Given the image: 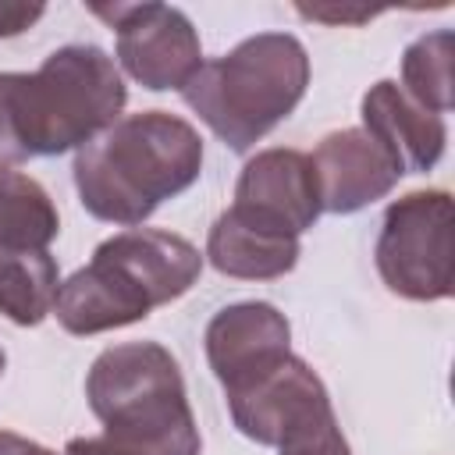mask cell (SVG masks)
I'll return each mask as SVG.
<instances>
[{"label":"cell","instance_id":"6da1fadb","mask_svg":"<svg viewBox=\"0 0 455 455\" xmlns=\"http://www.w3.org/2000/svg\"><path fill=\"white\" fill-rule=\"evenodd\" d=\"M128 103L124 78L92 43L53 50L32 75L0 71V167L60 156L103 135Z\"/></svg>","mask_w":455,"mask_h":455},{"label":"cell","instance_id":"7a4b0ae2","mask_svg":"<svg viewBox=\"0 0 455 455\" xmlns=\"http://www.w3.org/2000/svg\"><path fill=\"white\" fill-rule=\"evenodd\" d=\"M203 171L199 132L167 110H142L114 121L75 153L78 203L107 224L139 228L160 203L196 185Z\"/></svg>","mask_w":455,"mask_h":455},{"label":"cell","instance_id":"3957f363","mask_svg":"<svg viewBox=\"0 0 455 455\" xmlns=\"http://www.w3.org/2000/svg\"><path fill=\"white\" fill-rule=\"evenodd\" d=\"M199 274L203 252L188 238L156 228H128L100 242L92 259L60 281L53 316L75 338L117 331L181 299Z\"/></svg>","mask_w":455,"mask_h":455},{"label":"cell","instance_id":"277c9868","mask_svg":"<svg viewBox=\"0 0 455 455\" xmlns=\"http://www.w3.org/2000/svg\"><path fill=\"white\" fill-rule=\"evenodd\" d=\"M309 89V53L291 32H256L217 60H203L181 100L235 153L274 132Z\"/></svg>","mask_w":455,"mask_h":455},{"label":"cell","instance_id":"5b68a950","mask_svg":"<svg viewBox=\"0 0 455 455\" xmlns=\"http://www.w3.org/2000/svg\"><path fill=\"white\" fill-rule=\"evenodd\" d=\"M92 416L128 455H199L203 437L178 359L156 341L103 348L85 377Z\"/></svg>","mask_w":455,"mask_h":455},{"label":"cell","instance_id":"8992f818","mask_svg":"<svg viewBox=\"0 0 455 455\" xmlns=\"http://www.w3.org/2000/svg\"><path fill=\"white\" fill-rule=\"evenodd\" d=\"M224 398L238 434L277 455H352L323 380L291 352Z\"/></svg>","mask_w":455,"mask_h":455},{"label":"cell","instance_id":"52a82bcc","mask_svg":"<svg viewBox=\"0 0 455 455\" xmlns=\"http://www.w3.org/2000/svg\"><path fill=\"white\" fill-rule=\"evenodd\" d=\"M373 259L391 295L409 302L451 299V196L444 188H416L395 199L384 210Z\"/></svg>","mask_w":455,"mask_h":455},{"label":"cell","instance_id":"ba28073f","mask_svg":"<svg viewBox=\"0 0 455 455\" xmlns=\"http://www.w3.org/2000/svg\"><path fill=\"white\" fill-rule=\"evenodd\" d=\"M96 18H103L117 36L121 68L149 92L185 89L192 75L203 68V43L192 18L171 4H96Z\"/></svg>","mask_w":455,"mask_h":455},{"label":"cell","instance_id":"9c48e42d","mask_svg":"<svg viewBox=\"0 0 455 455\" xmlns=\"http://www.w3.org/2000/svg\"><path fill=\"white\" fill-rule=\"evenodd\" d=\"M228 210L274 235L299 238L302 231H309L323 213L320 181L309 153L284 146L256 153L242 167L235 181V203Z\"/></svg>","mask_w":455,"mask_h":455},{"label":"cell","instance_id":"30bf717a","mask_svg":"<svg viewBox=\"0 0 455 455\" xmlns=\"http://www.w3.org/2000/svg\"><path fill=\"white\" fill-rule=\"evenodd\" d=\"M203 341L206 363L228 395L235 387H245L291 352V327L277 306L249 299L224 306L206 323Z\"/></svg>","mask_w":455,"mask_h":455},{"label":"cell","instance_id":"8fae6325","mask_svg":"<svg viewBox=\"0 0 455 455\" xmlns=\"http://www.w3.org/2000/svg\"><path fill=\"white\" fill-rule=\"evenodd\" d=\"M309 160L316 167L320 206L327 213H355L384 199L402 178L395 156L366 128H341L323 135Z\"/></svg>","mask_w":455,"mask_h":455},{"label":"cell","instance_id":"7c38bea8","mask_svg":"<svg viewBox=\"0 0 455 455\" xmlns=\"http://www.w3.org/2000/svg\"><path fill=\"white\" fill-rule=\"evenodd\" d=\"M363 128L395 156L402 174H427L444 156V142H448L444 117L423 110L391 78H380L377 85L366 89Z\"/></svg>","mask_w":455,"mask_h":455},{"label":"cell","instance_id":"4fadbf2b","mask_svg":"<svg viewBox=\"0 0 455 455\" xmlns=\"http://www.w3.org/2000/svg\"><path fill=\"white\" fill-rule=\"evenodd\" d=\"M299 238L288 235H274L263 231L249 220H242L238 213L224 210L210 235H206V252L203 259H210V267L224 277H238V281H274L295 270L299 263Z\"/></svg>","mask_w":455,"mask_h":455},{"label":"cell","instance_id":"5bb4252c","mask_svg":"<svg viewBox=\"0 0 455 455\" xmlns=\"http://www.w3.org/2000/svg\"><path fill=\"white\" fill-rule=\"evenodd\" d=\"M57 231H60V217L50 192L36 178L14 167H0V249L50 252Z\"/></svg>","mask_w":455,"mask_h":455},{"label":"cell","instance_id":"9a60e30c","mask_svg":"<svg viewBox=\"0 0 455 455\" xmlns=\"http://www.w3.org/2000/svg\"><path fill=\"white\" fill-rule=\"evenodd\" d=\"M60 270L50 252L0 249V313L18 327H36L53 313Z\"/></svg>","mask_w":455,"mask_h":455},{"label":"cell","instance_id":"2e32d148","mask_svg":"<svg viewBox=\"0 0 455 455\" xmlns=\"http://www.w3.org/2000/svg\"><path fill=\"white\" fill-rule=\"evenodd\" d=\"M451 57H455V36L448 28L427 32L412 39L402 53V92L416 100L423 110L444 117L455 103L451 85Z\"/></svg>","mask_w":455,"mask_h":455},{"label":"cell","instance_id":"e0dca14e","mask_svg":"<svg viewBox=\"0 0 455 455\" xmlns=\"http://www.w3.org/2000/svg\"><path fill=\"white\" fill-rule=\"evenodd\" d=\"M43 14H46L43 4H0V39L21 36V32L32 28Z\"/></svg>","mask_w":455,"mask_h":455},{"label":"cell","instance_id":"ac0fdd59","mask_svg":"<svg viewBox=\"0 0 455 455\" xmlns=\"http://www.w3.org/2000/svg\"><path fill=\"white\" fill-rule=\"evenodd\" d=\"M64 455H128V451L100 434V437H71L64 444Z\"/></svg>","mask_w":455,"mask_h":455},{"label":"cell","instance_id":"d6986e66","mask_svg":"<svg viewBox=\"0 0 455 455\" xmlns=\"http://www.w3.org/2000/svg\"><path fill=\"white\" fill-rule=\"evenodd\" d=\"M0 455H57V451H50L46 444L21 437L14 430H0Z\"/></svg>","mask_w":455,"mask_h":455},{"label":"cell","instance_id":"ffe728a7","mask_svg":"<svg viewBox=\"0 0 455 455\" xmlns=\"http://www.w3.org/2000/svg\"><path fill=\"white\" fill-rule=\"evenodd\" d=\"M4 366H7V355H4V348H0V377H4Z\"/></svg>","mask_w":455,"mask_h":455}]
</instances>
